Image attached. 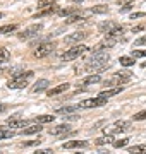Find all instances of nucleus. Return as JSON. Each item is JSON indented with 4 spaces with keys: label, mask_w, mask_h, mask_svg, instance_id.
<instances>
[{
    "label": "nucleus",
    "mask_w": 146,
    "mask_h": 154,
    "mask_svg": "<svg viewBox=\"0 0 146 154\" xmlns=\"http://www.w3.org/2000/svg\"><path fill=\"white\" fill-rule=\"evenodd\" d=\"M110 55L107 53V50H93V53L90 55V58L86 60V70L88 72H101L107 70L110 67Z\"/></svg>",
    "instance_id": "f257e3e1"
},
{
    "label": "nucleus",
    "mask_w": 146,
    "mask_h": 154,
    "mask_svg": "<svg viewBox=\"0 0 146 154\" xmlns=\"http://www.w3.org/2000/svg\"><path fill=\"white\" fill-rule=\"evenodd\" d=\"M34 74L31 70H26V72H21V74H16L12 75L9 81H7V88L9 89H24L28 86L29 79L33 77Z\"/></svg>",
    "instance_id": "f03ea898"
},
{
    "label": "nucleus",
    "mask_w": 146,
    "mask_h": 154,
    "mask_svg": "<svg viewBox=\"0 0 146 154\" xmlns=\"http://www.w3.org/2000/svg\"><path fill=\"white\" fill-rule=\"evenodd\" d=\"M86 51H88V46H84V45H76V46L65 50V51L62 53V55H60V60H62V62L76 60V58H79L81 55H84Z\"/></svg>",
    "instance_id": "7ed1b4c3"
},
{
    "label": "nucleus",
    "mask_w": 146,
    "mask_h": 154,
    "mask_svg": "<svg viewBox=\"0 0 146 154\" xmlns=\"http://www.w3.org/2000/svg\"><path fill=\"white\" fill-rule=\"evenodd\" d=\"M43 29V24H31V26H28L26 29H23V31H19L17 33V38L19 39H29L33 38V36H38V33Z\"/></svg>",
    "instance_id": "20e7f679"
},
{
    "label": "nucleus",
    "mask_w": 146,
    "mask_h": 154,
    "mask_svg": "<svg viewBox=\"0 0 146 154\" xmlns=\"http://www.w3.org/2000/svg\"><path fill=\"white\" fill-rule=\"evenodd\" d=\"M55 46L57 45L53 43V41H46V43H41V45H38V48L34 50V53L33 55L36 57V58H45V57H48L55 50Z\"/></svg>",
    "instance_id": "39448f33"
},
{
    "label": "nucleus",
    "mask_w": 146,
    "mask_h": 154,
    "mask_svg": "<svg viewBox=\"0 0 146 154\" xmlns=\"http://www.w3.org/2000/svg\"><path fill=\"white\" fill-rule=\"evenodd\" d=\"M131 77H132V74H131V72H117V74L110 79V81H107V82H105V86H122V84L129 82Z\"/></svg>",
    "instance_id": "423d86ee"
},
{
    "label": "nucleus",
    "mask_w": 146,
    "mask_h": 154,
    "mask_svg": "<svg viewBox=\"0 0 146 154\" xmlns=\"http://www.w3.org/2000/svg\"><path fill=\"white\" fill-rule=\"evenodd\" d=\"M103 105H107V99L96 96V98H91V99H84L79 105V108H98V106H103Z\"/></svg>",
    "instance_id": "0eeeda50"
},
{
    "label": "nucleus",
    "mask_w": 146,
    "mask_h": 154,
    "mask_svg": "<svg viewBox=\"0 0 146 154\" xmlns=\"http://www.w3.org/2000/svg\"><path fill=\"white\" fill-rule=\"evenodd\" d=\"M131 127H132V122H129V120H117L115 123H112V127H110V134L129 130Z\"/></svg>",
    "instance_id": "6e6552de"
},
{
    "label": "nucleus",
    "mask_w": 146,
    "mask_h": 154,
    "mask_svg": "<svg viewBox=\"0 0 146 154\" xmlns=\"http://www.w3.org/2000/svg\"><path fill=\"white\" fill-rule=\"evenodd\" d=\"M122 91H124L122 86H115V88H110V89H105V91H100V93H98V96H100V98L108 99V98H112V96H115V94H120Z\"/></svg>",
    "instance_id": "1a4fd4ad"
},
{
    "label": "nucleus",
    "mask_w": 146,
    "mask_h": 154,
    "mask_svg": "<svg viewBox=\"0 0 146 154\" xmlns=\"http://www.w3.org/2000/svg\"><path fill=\"white\" fill-rule=\"evenodd\" d=\"M117 43H119V38H110V36H107V38L103 39L101 43L96 45L95 50H107V48H112V46H115Z\"/></svg>",
    "instance_id": "9d476101"
},
{
    "label": "nucleus",
    "mask_w": 146,
    "mask_h": 154,
    "mask_svg": "<svg viewBox=\"0 0 146 154\" xmlns=\"http://www.w3.org/2000/svg\"><path fill=\"white\" fill-rule=\"evenodd\" d=\"M41 132V123H34V125H29V127H24L21 128V132L17 134H23V135H34V134Z\"/></svg>",
    "instance_id": "9b49d317"
},
{
    "label": "nucleus",
    "mask_w": 146,
    "mask_h": 154,
    "mask_svg": "<svg viewBox=\"0 0 146 154\" xmlns=\"http://www.w3.org/2000/svg\"><path fill=\"white\" fill-rule=\"evenodd\" d=\"M7 127H11V128H24V127H28V120H24V118H11V120H7Z\"/></svg>",
    "instance_id": "f8f14e48"
},
{
    "label": "nucleus",
    "mask_w": 146,
    "mask_h": 154,
    "mask_svg": "<svg viewBox=\"0 0 146 154\" xmlns=\"http://www.w3.org/2000/svg\"><path fill=\"white\" fill-rule=\"evenodd\" d=\"M71 88V84L69 82H64V84H59V86H55V88H52L50 91H46V94H48V96H57V94H62L64 93V91H67V89Z\"/></svg>",
    "instance_id": "ddd939ff"
},
{
    "label": "nucleus",
    "mask_w": 146,
    "mask_h": 154,
    "mask_svg": "<svg viewBox=\"0 0 146 154\" xmlns=\"http://www.w3.org/2000/svg\"><path fill=\"white\" fill-rule=\"evenodd\" d=\"M86 36H88V33H84V31H78V33L69 34L67 38H65V43H78V41H81V39H84Z\"/></svg>",
    "instance_id": "4468645a"
},
{
    "label": "nucleus",
    "mask_w": 146,
    "mask_h": 154,
    "mask_svg": "<svg viewBox=\"0 0 146 154\" xmlns=\"http://www.w3.org/2000/svg\"><path fill=\"white\" fill-rule=\"evenodd\" d=\"M84 149L88 147V142L86 140H71V142H65L64 144V149Z\"/></svg>",
    "instance_id": "2eb2a0df"
},
{
    "label": "nucleus",
    "mask_w": 146,
    "mask_h": 154,
    "mask_svg": "<svg viewBox=\"0 0 146 154\" xmlns=\"http://www.w3.org/2000/svg\"><path fill=\"white\" fill-rule=\"evenodd\" d=\"M98 82H101V77L98 75V74H93V75H90V77H84V79L81 81V86H83V88H86V86L98 84Z\"/></svg>",
    "instance_id": "dca6fc26"
},
{
    "label": "nucleus",
    "mask_w": 146,
    "mask_h": 154,
    "mask_svg": "<svg viewBox=\"0 0 146 154\" xmlns=\"http://www.w3.org/2000/svg\"><path fill=\"white\" fill-rule=\"evenodd\" d=\"M48 84H50V81L48 79H40L36 84H33V88H31V91L33 93H40V91H45L46 88H48Z\"/></svg>",
    "instance_id": "f3484780"
},
{
    "label": "nucleus",
    "mask_w": 146,
    "mask_h": 154,
    "mask_svg": "<svg viewBox=\"0 0 146 154\" xmlns=\"http://www.w3.org/2000/svg\"><path fill=\"white\" fill-rule=\"evenodd\" d=\"M119 24L117 22H113V21H108V22H101L100 24V31L101 33H107V34H110L113 31V29L117 28Z\"/></svg>",
    "instance_id": "a211bd4d"
},
{
    "label": "nucleus",
    "mask_w": 146,
    "mask_h": 154,
    "mask_svg": "<svg viewBox=\"0 0 146 154\" xmlns=\"http://www.w3.org/2000/svg\"><path fill=\"white\" fill-rule=\"evenodd\" d=\"M69 130H71V125H69V123H65V122H64L62 125L55 127V128H52V130H50V134H52V135H62V134H64V132L67 134Z\"/></svg>",
    "instance_id": "6ab92c4d"
},
{
    "label": "nucleus",
    "mask_w": 146,
    "mask_h": 154,
    "mask_svg": "<svg viewBox=\"0 0 146 154\" xmlns=\"http://www.w3.org/2000/svg\"><path fill=\"white\" fill-rule=\"evenodd\" d=\"M115 142V140H113V134H105V135H103V137H100V139H96L95 140V144L96 146H103V144H113Z\"/></svg>",
    "instance_id": "aec40b11"
},
{
    "label": "nucleus",
    "mask_w": 146,
    "mask_h": 154,
    "mask_svg": "<svg viewBox=\"0 0 146 154\" xmlns=\"http://www.w3.org/2000/svg\"><path fill=\"white\" fill-rule=\"evenodd\" d=\"M79 106H64V108H57V113L59 115H72L78 111Z\"/></svg>",
    "instance_id": "412c9836"
},
{
    "label": "nucleus",
    "mask_w": 146,
    "mask_h": 154,
    "mask_svg": "<svg viewBox=\"0 0 146 154\" xmlns=\"http://www.w3.org/2000/svg\"><path fill=\"white\" fill-rule=\"evenodd\" d=\"M17 24H5V26H0V34H11L14 31H17Z\"/></svg>",
    "instance_id": "4be33fe9"
},
{
    "label": "nucleus",
    "mask_w": 146,
    "mask_h": 154,
    "mask_svg": "<svg viewBox=\"0 0 146 154\" xmlns=\"http://www.w3.org/2000/svg\"><path fill=\"white\" fill-rule=\"evenodd\" d=\"M119 63L122 67H131L136 63V58H132V57H120L119 58Z\"/></svg>",
    "instance_id": "5701e85b"
},
{
    "label": "nucleus",
    "mask_w": 146,
    "mask_h": 154,
    "mask_svg": "<svg viewBox=\"0 0 146 154\" xmlns=\"http://www.w3.org/2000/svg\"><path fill=\"white\" fill-rule=\"evenodd\" d=\"M127 151L131 154H146V146H143V144H139V146H131Z\"/></svg>",
    "instance_id": "b1692460"
},
{
    "label": "nucleus",
    "mask_w": 146,
    "mask_h": 154,
    "mask_svg": "<svg viewBox=\"0 0 146 154\" xmlns=\"http://www.w3.org/2000/svg\"><path fill=\"white\" fill-rule=\"evenodd\" d=\"M55 120V116L53 115H40V116H36V123H52V122Z\"/></svg>",
    "instance_id": "393cba45"
},
{
    "label": "nucleus",
    "mask_w": 146,
    "mask_h": 154,
    "mask_svg": "<svg viewBox=\"0 0 146 154\" xmlns=\"http://www.w3.org/2000/svg\"><path fill=\"white\" fill-rule=\"evenodd\" d=\"M78 9H72V7H69V9H62L59 11V16L60 17H65V16H74V14H78Z\"/></svg>",
    "instance_id": "a878e982"
},
{
    "label": "nucleus",
    "mask_w": 146,
    "mask_h": 154,
    "mask_svg": "<svg viewBox=\"0 0 146 154\" xmlns=\"http://www.w3.org/2000/svg\"><path fill=\"white\" fill-rule=\"evenodd\" d=\"M86 21V16H79V14H74L72 17H69L67 21V24H74V22H84Z\"/></svg>",
    "instance_id": "bb28decb"
},
{
    "label": "nucleus",
    "mask_w": 146,
    "mask_h": 154,
    "mask_svg": "<svg viewBox=\"0 0 146 154\" xmlns=\"http://www.w3.org/2000/svg\"><path fill=\"white\" fill-rule=\"evenodd\" d=\"M108 7L107 5H95L91 7V14H107Z\"/></svg>",
    "instance_id": "cd10ccee"
},
{
    "label": "nucleus",
    "mask_w": 146,
    "mask_h": 154,
    "mask_svg": "<svg viewBox=\"0 0 146 154\" xmlns=\"http://www.w3.org/2000/svg\"><path fill=\"white\" fill-rule=\"evenodd\" d=\"M9 58H11L9 51H7L5 48H0V63H5V62H9Z\"/></svg>",
    "instance_id": "c85d7f7f"
},
{
    "label": "nucleus",
    "mask_w": 146,
    "mask_h": 154,
    "mask_svg": "<svg viewBox=\"0 0 146 154\" xmlns=\"http://www.w3.org/2000/svg\"><path fill=\"white\" fill-rule=\"evenodd\" d=\"M131 57L132 58H143V57H146V50H132Z\"/></svg>",
    "instance_id": "c756f323"
},
{
    "label": "nucleus",
    "mask_w": 146,
    "mask_h": 154,
    "mask_svg": "<svg viewBox=\"0 0 146 154\" xmlns=\"http://www.w3.org/2000/svg\"><path fill=\"white\" fill-rule=\"evenodd\" d=\"M132 120H134V122L146 120V110H143V111H138V113H134V116H132Z\"/></svg>",
    "instance_id": "7c9ffc66"
},
{
    "label": "nucleus",
    "mask_w": 146,
    "mask_h": 154,
    "mask_svg": "<svg viewBox=\"0 0 146 154\" xmlns=\"http://www.w3.org/2000/svg\"><path fill=\"white\" fill-rule=\"evenodd\" d=\"M127 144H129V137H124V139H120V140H115L113 146L117 149H120V147H124V146H127Z\"/></svg>",
    "instance_id": "2f4dec72"
},
{
    "label": "nucleus",
    "mask_w": 146,
    "mask_h": 154,
    "mask_svg": "<svg viewBox=\"0 0 146 154\" xmlns=\"http://www.w3.org/2000/svg\"><path fill=\"white\" fill-rule=\"evenodd\" d=\"M17 132H12V130H0V139H11L14 137Z\"/></svg>",
    "instance_id": "473e14b6"
},
{
    "label": "nucleus",
    "mask_w": 146,
    "mask_h": 154,
    "mask_svg": "<svg viewBox=\"0 0 146 154\" xmlns=\"http://www.w3.org/2000/svg\"><path fill=\"white\" fill-rule=\"evenodd\" d=\"M50 7H53L50 0H40L38 2V9H50Z\"/></svg>",
    "instance_id": "72a5a7b5"
},
{
    "label": "nucleus",
    "mask_w": 146,
    "mask_h": 154,
    "mask_svg": "<svg viewBox=\"0 0 146 154\" xmlns=\"http://www.w3.org/2000/svg\"><path fill=\"white\" fill-rule=\"evenodd\" d=\"M53 12V7H50V9H45V11H40L34 14V17H43V16H48V14H52Z\"/></svg>",
    "instance_id": "f704fd0d"
},
{
    "label": "nucleus",
    "mask_w": 146,
    "mask_h": 154,
    "mask_svg": "<svg viewBox=\"0 0 146 154\" xmlns=\"http://www.w3.org/2000/svg\"><path fill=\"white\" fill-rule=\"evenodd\" d=\"M144 29H146V24H136V26L131 28V31L132 33H139V31H144Z\"/></svg>",
    "instance_id": "c9c22d12"
},
{
    "label": "nucleus",
    "mask_w": 146,
    "mask_h": 154,
    "mask_svg": "<svg viewBox=\"0 0 146 154\" xmlns=\"http://www.w3.org/2000/svg\"><path fill=\"white\" fill-rule=\"evenodd\" d=\"M144 16H146V12H132L129 17L134 21V19H141V17H144Z\"/></svg>",
    "instance_id": "e433bc0d"
},
{
    "label": "nucleus",
    "mask_w": 146,
    "mask_h": 154,
    "mask_svg": "<svg viewBox=\"0 0 146 154\" xmlns=\"http://www.w3.org/2000/svg\"><path fill=\"white\" fill-rule=\"evenodd\" d=\"M141 45H146V36H141L134 41V46H141Z\"/></svg>",
    "instance_id": "4c0bfd02"
},
{
    "label": "nucleus",
    "mask_w": 146,
    "mask_h": 154,
    "mask_svg": "<svg viewBox=\"0 0 146 154\" xmlns=\"http://www.w3.org/2000/svg\"><path fill=\"white\" fill-rule=\"evenodd\" d=\"M38 144H40V139H38V140H31V142L21 144V147H31V146H38Z\"/></svg>",
    "instance_id": "58836bf2"
},
{
    "label": "nucleus",
    "mask_w": 146,
    "mask_h": 154,
    "mask_svg": "<svg viewBox=\"0 0 146 154\" xmlns=\"http://www.w3.org/2000/svg\"><path fill=\"white\" fill-rule=\"evenodd\" d=\"M132 4H134V0H120V2H119V5H120V7H125V5H132Z\"/></svg>",
    "instance_id": "ea45409f"
},
{
    "label": "nucleus",
    "mask_w": 146,
    "mask_h": 154,
    "mask_svg": "<svg viewBox=\"0 0 146 154\" xmlns=\"http://www.w3.org/2000/svg\"><path fill=\"white\" fill-rule=\"evenodd\" d=\"M79 115H76V113H72V115H65V120L67 122H72V120H78Z\"/></svg>",
    "instance_id": "a19ab883"
},
{
    "label": "nucleus",
    "mask_w": 146,
    "mask_h": 154,
    "mask_svg": "<svg viewBox=\"0 0 146 154\" xmlns=\"http://www.w3.org/2000/svg\"><path fill=\"white\" fill-rule=\"evenodd\" d=\"M34 154H52V149H38Z\"/></svg>",
    "instance_id": "79ce46f5"
},
{
    "label": "nucleus",
    "mask_w": 146,
    "mask_h": 154,
    "mask_svg": "<svg viewBox=\"0 0 146 154\" xmlns=\"http://www.w3.org/2000/svg\"><path fill=\"white\" fill-rule=\"evenodd\" d=\"M132 9V5H125V7H120V14H125V12H129Z\"/></svg>",
    "instance_id": "37998d69"
},
{
    "label": "nucleus",
    "mask_w": 146,
    "mask_h": 154,
    "mask_svg": "<svg viewBox=\"0 0 146 154\" xmlns=\"http://www.w3.org/2000/svg\"><path fill=\"white\" fill-rule=\"evenodd\" d=\"M7 110V106L5 105H2V103H0V113H4V111Z\"/></svg>",
    "instance_id": "c03bdc74"
},
{
    "label": "nucleus",
    "mask_w": 146,
    "mask_h": 154,
    "mask_svg": "<svg viewBox=\"0 0 146 154\" xmlns=\"http://www.w3.org/2000/svg\"><path fill=\"white\" fill-rule=\"evenodd\" d=\"M4 72H5V69H2V67H0V74H4Z\"/></svg>",
    "instance_id": "a18cd8bd"
},
{
    "label": "nucleus",
    "mask_w": 146,
    "mask_h": 154,
    "mask_svg": "<svg viewBox=\"0 0 146 154\" xmlns=\"http://www.w3.org/2000/svg\"><path fill=\"white\" fill-rule=\"evenodd\" d=\"M141 67H143V69H146V62H144V63H141Z\"/></svg>",
    "instance_id": "49530a36"
},
{
    "label": "nucleus",
    "mask_w": 146,
    "mask_h": 154,
    "mask_svg": "<svg viewBox=\"0 0 146 154\" xmlns=\"http://www.w3.org/2000/svg\"><path fill=\"white\" fill-rule=\"evenodd\" d=\"M74 2H83V0H74Z\"/></svg>",
    "instance_id": "de8ad7c7"
},
{
    "label": "nucleus",
    "mask_w": 146,
    "mask_h": 154,
    "mask_svg": "<svg viewBox=\"0 0 146 154\" xmlns=\"http://www.w3.org/2000/svg\"><path fill=\"white\" fill-rule=\"evenodd\" d=\"M0 17H4V14H0Z\"/></svg>",
    "instance_id": "09e8293b"
},
{
    "label": "nucleus",
    "mask_w": 146,
    "mask_h": 154,
    "mask_svg": "<svg viewBox=\"0 0 146 154\" xmlns=\"http://www.w3.org/2000/svg\"><path fill=\"white\" fill-rule=\"evenodd\" d=\"M105 2H107V0H105Z\"/></svg>",
    "instance_id": "8fccbe9b"
}]
</instances>
